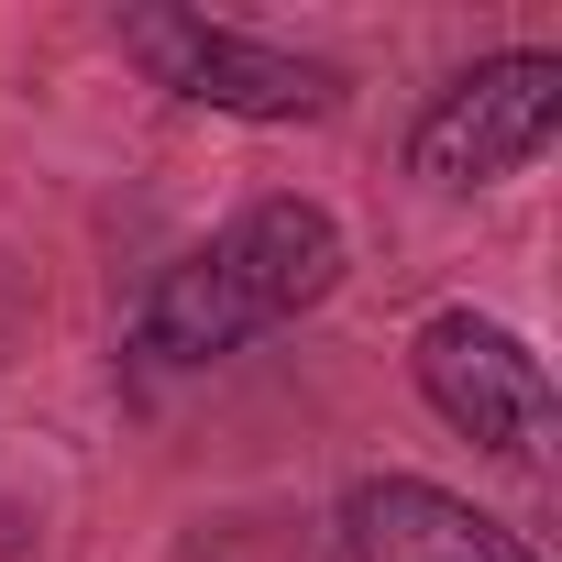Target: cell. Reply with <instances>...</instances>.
I'll return each instance as SVG.
<instances>
[{"label":"cell","instance_id":"6da1fadb","mask_svg":"<svg viewBox=\"0 0 562 562\" xmlns=\"http://www.w3.org/2000/svg\"><path fill=\"white\" fill-rule=\"evenodd\" d=\"M342 276H353V243H342V221L321 199H243L210 243H188L155 288H144L133 364L199 375V364H221V353H243L265 331L310 321Z\"/></svg>","mask_w":562,"mask_h":562},{"label":"cell","instance_id":"7a4b0ae2","mask_svg":"<svg viewBox=\"0 0 562 562\" xmlns=\"http://www.w3.org/2000/svg\"><path fill=\"white\" fill-rule=\"evenodd\" d=\"M111 45L188 111L210 122H254V133H299V122H331L342 111V67L331 56H288L265 34H232L210 12H177V0H133L111 23Z\"/></svg>","mask_w":562,"mask_h":562},{"label":"cell","instance_id":"3957f363","mask_svg":"<svg viewBox=\"0 0 562 562\" xmlns=\"http://www.w3.org/2000/svg\"><path fill=\"white\" fill-rule=\"evenodd\" d=\"M562 133V56L551 45H507V56H474L463 78H441L408 122V177L441 188V199H474V188H507L518 166H540Z\"/></svg>","mask_w":562,"mask_h":562},{"label":"cell","instance_id":"277c9868","mask_svg":"<svg viewBox=\"0 0 562 562\" xmlns=\"http://www.w3.org/2000/svg\"><path fill=\"white\" fill-rule=\"evenodd\" d=\"M408 386L430 397V419L452 441H474L485 463H551L562 441V397H551V364L485 321V310H430L408 331Z\"/></svg>","mask_w":562,"mask_h":562},{"label":"cell","instance_id":"5b68a950","mask_svg":"<svg viewBox=\"0 0 562 562\" xmlns=\"http://www.w3.org/2000/svg\"><path fill=\"white\" fill-rule=\"evenodd\" d=\"M331 529H342V562H540L507 518H485L430 474H353Z\"/></svg>","mask_w":562,"mask_h":562}]
</instances>
